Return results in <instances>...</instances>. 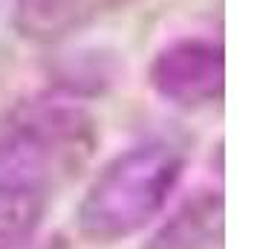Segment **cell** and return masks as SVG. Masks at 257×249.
I'll return each mask as SVG.
<instances>
[{"mask_svg": "<svg viewBox=\"0 0 257 249\" xmlns=\"http://www.w3.org/2000/svg\"><path fill=\"white\" fill-rule=\"evenodd\" d=\"M98 142L90 107L75 90H41L0 110V177L44 191L81 171Z\"/></svg>", "mask_w": 257, "mask_h": 249, "instance_id": "obj_1", "label": "cell"}, {"mask_svg": "<svg viewBox=\"0 0 257 249\" xmlns=\"http://www.w3.org/2000/svg\"><path fill=\"white\" fill-rule=\"evenodd\" d=\"M182 180V154L165 139H148L107 162L78 206V229L93 243H118L145 232Z\"/></svg>", "mask_w": 257, "mask_h": 249, "instance_id": "obj_2", "label": "cell"}, {"mask_svg": "<svg viewBox=\"0 0 257 249\" xmlns=\"http://www.w3.org/2000/svg\"><path fill=\"white\" fill-rule=\"evenodd\" d=\"M148 81L159 99L176 107H208L220 102L225 61L211 38H176L151 61Z\"/></svg>", "mask_w": 257, "mask_h": 249, "instance_id": "obj_3", "label": "cell"}, {"mask_svg": "<svg viewBox=\"0 0 257 249\" xmlns=\"http://www.w3.org/2000/svg\"><path fill=\"white\" fill-rule=\"evenodd\" d=\"M124 3L127 0H15V24L26 38L52 44L81 32Z\"/></svg>", "mask_w": 257, "mask_h": 249, "instance_id": "obj_4", "label": "cell"}, {"mask_svg": "<svg viewBox=\"0 0 257 249\" xmlns=\"http://www.w3.org/2000/svg\"><path fill=\"white\" fill-rule=\"evenodd\" d=\"M44 223V194L0 177V249H29Z\"/></svg>", "mask_w": 257, "mask_h": 249, "instance_id": "obj_5", "label": "cell"}, {"mask_svg": "<svg viewBox=\"0 0 257 249\" xmlns=\"http://www.w3.org/2000/svg\"><path fill=\"white\" fill-rule=\"evenodd\" d=\"M29 249H32V246H29Z\"/></svg>", "mask_w": 257, "mask_h": 249, "instance_id": "obj_6", "label": "cell"}]
</instances>
